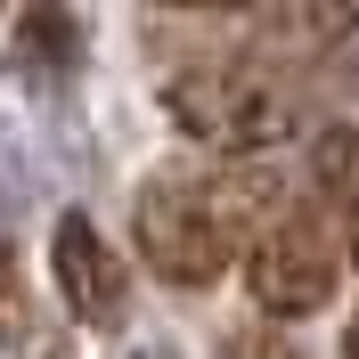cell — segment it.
Here are the masks:
<instances>
[{
  "mask_svg": "<svg viewBox=\"0 0 359 359\" xmlns=\"http://www.w3.org/2000/svg\"><path fill=\"white\" fill-rule=\"evenodd\" d=\"M49 269H57V294H66V311L82 318V327H123V311H131V278H123V253H107V237H98V221L90 212H66L57 221V237H49Z\"/></svg>",
  "mask_w": 359,
  "mask_h": 359,
  "instance_id": "4",
  "label": "cell"
},
{
  "mask_svg": "<svg viewBox=\"0 0 359 359\" xmlns=\"http://www.w3.org/2000/svg\"><path fill=\"white\" fill-rule=\"evenodd\" d=\"M163 8H253V0H163Z\"/></svg>",
  "mask_w": 359,
  "mask_h": 359,
  "instance_id": "11",
  "label": "cell"
},
{
  "mask_svg": "<svg viewBox=\"0 0 359 359\" xmlns=\"http://www.w3.org/2000/svg\"><path fill=\"white\" fill-rule=\"evenodd\" d=\"M311 172H318V188H327L335 204L359 196V131H351V123H335V131L311 147Z\"/></svg>",
  "mask_w": 359,
  "mask_h": 359,
  "instance_id": "8",
  "label": "cell"
},
{
  "mask_svg": "<svg viewBox=\"0 0 359 359\" xmlns=\"http://www.w3.org/2000/svg\"><path fill=\"white\" fill-rule=\"evenodd\" d=\"M245 286H253V311L269 318H302L335 294V245L311 212H278L245 237Z\"/></svg>",
  "mask_w": 359,
  "mask_h": 359,
  "instance_id": "3",
  "label": "cell"
},
{
  "mask_svg": "<svg viewBox=\"0 0 359 359\" xmlns=\"http://www.w3.org/2000/svg\"><path fill=\"white\" fill-rule=\"evenodd\" d=\"M286 204H269V180H196V172H156L131 204L139 253L163 286H212L229 269V253L245 245L262 221H278Z\"/></svg>",
  "mask_w": 359,
  "mask_h": 359,
  "instance_id": "1",
  "label": "cell"
},
{
  "mask_svg": "<svg viewBox=\"0 0 359 359\" xmlns=\"http://www.w3.org/2000/svg\"><path fill=\"white\" fill-rule=\"evenodd\" d=\"M163 114H172L188 139H204L212 156H262L294 131V98L269 74L245 66H196L163 82Z\"/></svg>",
  "mask_w": 359,
  "mask_h": 359,
  "instance_id": "2",
  "label": "cell"
},
{
  "mask_svg": "<svg viewBox=\"0 0 359 359\" xmlns=\"http://www.w3.org/2000/svg\"><path fill=\"white\" fill-rule=\"evenodd\" d=\"M253 41L269 49H335L359 25V0H253Z\"/></svg>",
  "mask_w": 359,
  "mask_h": 359,
  "instance_id": "5",
  "label": "cell"
},
{
  "mask_svg": "<svg viewBox=\"0 0 359 359\" xmlns=\"http://www.w3.org/2000/svg\"><path fill=\"white\" fill-rule=\"evenodd\" d=\"M17 57L41 66V74H57L66 57H82V25H74L66 0H33V8L17 17Z\"/></svg>",
  "mask_w": 359,
  "mask_h": 359,
  "instance_id": "6",
  "label": "cell"
},
{
  "mask_svg": "<svg viewBox=\"0 0 359 359\" xmlns=\"http://www.w3.org/2000/svg\"><path fill=\"white\" fill-rule=\"evenodd\" d=\"M221 359H302V343L286 335V327H278V318H245V327H237V335L221 343Z\"/></svg>",
  "mask_w": 359,
  "mask_h": 359,
  "instance_id": "9",
  "label": "cell"
},
{
  "mask_svg": "<svg viewBox=\"0 0 359 359\" xmlns=\"http://www.w3.org/2000/svg\"><path fill=\"white\" fill-rule=\"evenodd\" d=\"M0 351L49 359V335H41V311H33V286H25V278H17V262H0Z\"/></svg>",
  "mask_w": 359,
  "mask_h": 359,
  "instance_id": "7",
  "label": "cell"
},
{
  "mask_svg": "<svg viewBox=\"0 0 359 359\" xmlns=\"http://www.w3.org/2000/svg\"><path fill=\"white\" fill-rule=\"evenodd\" d=\"M343 237H351V262H359V196L343 204Z\"/></svg>",
  "mask_w": 359,
  "mask_h": 359,
  "instance_id": "10",
  "label": "cell"
},
{
  "mask_svg": "<svg viewBox=\"0 0 359 359\" xmlns=\"http://www.w3.org/2000/svg\"><path fill=\"white\" fill-rule=\"evenodd\" d=\"M343 359H359V318H351V335H343Z\"/></svg>",
  "mask_w": 359,
  "mask_h": 359,
  "instance_id": "12",
  "label": "cell"
}]
</instances>
